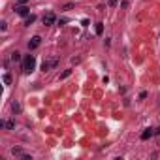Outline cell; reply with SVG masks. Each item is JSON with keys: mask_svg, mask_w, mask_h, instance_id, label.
Here are the masks:
<instances>
[{"mask_svg": "<svg viewBox=\"0 0 160 160\" xmlns=\"http://www.w3.org/2000/svg\"><path fill=\"white\" fill-rule=\"evenodd\" d=\"M11 61H13V62L21 61V53H17V51H15V53H11Z\"/></svg>", "mask_w": 160, "mask_h": 160, "instance_id": "obj_9", "label": "cell"}, {"mask_svg": "<svg viewBox=\"0 0 160 160\" xmlns=\"http://www.w3.org/2000/svg\"><path fill=\"white\" fill-rule=\"evenodd\" d=\"M151 136H154V130H151V128H145V130L141 132V139L145 141V139H149Z\"/></svg>", "mask_w": 160, "mask_h": 160, "instance_id": "obj_5", "label": "cell"}, {"mask_svg": "<svg viewBox=\"0 0 160 160\" xmlns=\"http://www.w3.org/2000/svg\"><path fill=\"white\" fill-rule=\"evenodd\" d=\"M94 30H96V34H98V36H102L104 34V25H102V23H96Z\"/></svg>", "mask_w": 160, "mask_h": 160, "instance_id": "obj_7", "label": "cell"}, {"mask_svg": "<svg viewBox=\"0 0 160 160\" xmlns=\"http://www.w3.org/2000/svg\"><path fill=\"white\" fill-rule=\"evenodd\" d=\"M40 43H42V38H40V36H34V38L29 42V49H30V51H32V49H38Z\"/></svg>", "mask_w": 160, "mask_h": 160, "instance_id": "obj_4", "label": "cell"}, {"mask_svg": "<svg viewBox=\"0 0 160 160\" xmlns=\"http://www.w3.org/2000/svg\"><path fill=\"white\" fill-rule=\"evenodd\" d=\"M11 109H13V113H19V111H21V106H19L17 102H11Z\"/></svg>", "mask_w": 160, "mask_h": 160, "instance_id": "obj_8", "label": "cell"}, {"mask_svg": "<svg viewBox=\"0 0 160 160\" xmlns=\"http://www.w3.org/2000/svg\"><path fill=\"white\" fill-rule=\"evenodd\" d=\"M34 66H36V57L34 55H26V57L23 58V72H25V74H30V72L34 70Z\"/></svg>", "mask_w": 160, "mask_h": 160, "instance_id": "obj_1", "label": "cell"}, {"mask_svg": "<svg viewBox=\"0 0 160 160\" xmlns=\"http://www.w3.org/2000/svg\"><path fill=\"white\" fill-rule=\"evenodd\" d=\"M11 153H13L15 157H23V151L21 149H11Z\"/></svg>", "mask_w": 160, "mask_h": 160, "instance_id": "obj_13", "label": "cell"}, {"mask_svg": "<svg viewBox=\"0 0 160 160\" xmlns=\"http://www.w3.org/2000/svg\"><path fill=\"white\" fill-rule=\"evenodd\" d=\"M2 81H4V83H6V85H10V83H11V75H10V74H4V77H2Z\"/></svg>", "mask_w": 160, "mask_h": 160, "instance_id": "obj_10", "label": "cell"}, {"mask_svg": "<svg viewBox=\"0 0 160 160\" xmlns=\"http://www.w3.org/2000/svg\"><path fill=\"white\" fill-rule=\"evenodd\" d=\"M15 2H17L19 6H21V4H26V2H29V0H15Z\"/></svg>", "mask_w": 160, "mask_h": 160, "instance_id": "obj_15", "label": "cell"}, {"mask_svg": "<svg viewBox=\"0 0 160 160\" xmlns=\"http://www.w3.org/2000/svg\"><path fill=\"white\" fill-rule=\"evenodd\" d=\"M0 126L8 128V130H13L15 128V121H0Z\"/></svg>", "mask_w": 160, "mask_h": 160, "instance_id": "obj_6", "label": "cell"}, {"mask_svg": "<svg viewBox=\"0 0 160 160\" xmlns=\"http://www.w3.org/2000/svg\"><path fill=\"white\" fill-rule=\"evenodd\" d=\"M70 74H72V70H64L62 74H61V79H66V77H68Z\"/></svg>", "mask_w": 160, "mask_h": 160, "instance_id": "obj_12", "label": "cell"}, {"mask_svg": "<svg viewBox=\"0 0 160 160\" xmlns=\"http://www.w3.org/2000/svg\"><path fill=\"white\" fill-rule=\"evenodd\" d=\"M55 21H57V15H55L53 11H49V13H45V15H43V25H45V26L53 25Z\"/></svg>", "mask_w": 160, "mask_h": 160, "instance_id": "obj_2", "label": "cell"}, {"mask_svg": "<svg viewBox=\"0 0 160 160\" xmlns=\"http://www.w3.org/2000/svg\"><path fill=\"white\" fill-rule=\"evenodd\" d=\"M117 2H119V0H109V6H111V8H113V6H117Z\"/></svg>", "mask_w": 160, "mask_h": 160, "instance_id": "obj_14", "label": "cell"}, {"mask_svg": "<svg viewBox=\"0 0 160 160\" xmlns=\"http://www.w3.org/2000/svg\"><path fill=\"white\" fill-rule=\"evenodd\" d=\"M154 134H160V126H158V128H154Z\"/></svg>", "mask_w": 160, "mask_h": 160, "instance_id": "obj_16", "label": "cell"}, {"mask_svg": "<svg viewBox=\"0 0 160 160\" xmlns=\"http://www.w3.org/2000/svg\"><path fill=\"white\" fill-rule=\"evenodd\" d=\"M15 11H17V15H21V17H29L30 8H29V6H25V4H21V6L15 8Z\"/></svg>", "mask_w": 160, "mask_h": 160, "instance_id": "obj_3", "label": "cell"}, {"mask_svg": "<svg viewBox=\"0 0 160 160\" xmlns=\"http://www.w3.org/2000/svg\"><path fill=\"white\" fill-rule=\"evenodd\" d=\"M34 21H36V15H29V17H26V21H25V25H32Z\"/></svg>", "mask_w": 160, "mask_h": 160, "instance_id": "obj_11", "label": "cell"}]
</instances>
